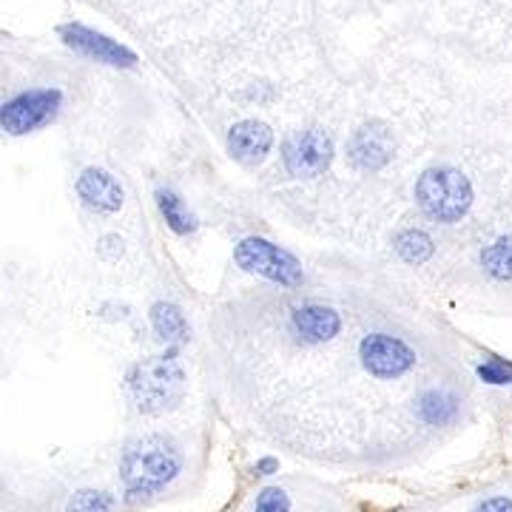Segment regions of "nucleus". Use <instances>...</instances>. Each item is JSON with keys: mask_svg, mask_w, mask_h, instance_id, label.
I'll list each match as a JSON object with an SVG mask.
<instances>
[{"mask_svg": "<svg viewBox=\"0 0 512 512\" xmlns=\"http://www.w3.org/2000/svg\"><path fill=\"white\" fill-rule=\"evenodd\" d=\"M180 456L160 439H143L128 447L120 461V481L128 501H143L148 495L163 493L180 476Z\"/></svg>", "mask_w": 512, "mask_h": 512, "instance_id": "f257e3e1", "label": "nucleus"}, {"mask_svg": "<svg viewBox=\"0 0 512 512\" xmlns=\"http://www.w3.org/2000/svg\"><path fill=\"white\" fill-rule=\"evenodd\" d=\"M237 262L245 271L259 274L262 279L274 282L279 288H288V291L302 288V282H305V271H302L299 259L288 254L285 248L274 245V242H265V239H245V242H239Z\"/></svg>", "mask_w": 512, "mask_h": 512, "instance_id": "f03ea898", "label": "nucleus"}, {"mask_svg": "<svg viewBox=\"0 0 512 512\" xmlns=\"http://www.w3.org/2000/svg\"><path fill=\"white\" fill-rule=\"evenodd\" d=\"M63 103V94L57 89H32L18 94L3 106V128L9 134H29L37 128L49 126L55 120L57 109Z\"/></svg>", "mask_w": 512, "mask_h": 512, "instance_id": "7ed1b4c3", "label": "nucleus"}, {"mask_svg": "<svg viewBox=\"0 0 512 512\" xmlns=\"http://www.w3.org/2000/svg\"><path fill=\"white\" fill-rule=\"evenodd\" d=\"M63 37H66V43L77 49L80 55L94 57L97 63H109V66H131V63H137V57L128 52L126 46H120V43H114L106 35H97L92 29H86V26H63Z\"/></svg>", "mask_w": 512, "mask_h": 512, "instance_id": "20e7f679", "label": "nucleus"}, {"mask_svg": "<svg viewBox=\"0 0 512 512\" xmlns=\"http://www.w3.org/2000/svg\"><path fill=\"white\" fill-rule=\"evenodd\" d=\"M274 146V131L259 120H242L228 131V151L239 163L251 165L262 160Z\"/></svg>", "mask_w": 512, "mask_h": 512, "instance_id": "39448f33", "label": "nucleus"}, {"mask_svg": "<svg viewBox=\"0 0 512 512\" xmlns=\"http://www.w3.org/2000/svg\"><path fill=\"white\" fill-rule=\"evenodd\" d=\"M77 194H80V200L97 211H117L123 205V185L103 168L83 171V177L77 180Z\"/></svg>", "mask_w": 512, "mask_h": 512, "instance_id": "423d86ee", "label": "nucleus"}, {"mask_svg": "<svg viewBox=\"0 0 512 512\" xmlns=\"http://www.w3.org/2000/svg\"><path fill=\"white\" fill-rule=\"evenodd\" d=\"M481 268L493 279L512 282V237H498L481 251Z\"/></svg>", "mask_w": 512, "mask_h": 512, "instance_id": "0eeeda50", "label": "nucleus"}, {"mask_svg": "<svg viewBox=\"0 0 512 512\" xmlns=\"http://www.w3.org/2000/svg\"><path fill=\"white\" fill-rule=\"evenodd\" d=\"M157 205H160V211H163L165 222L177 231V234H188V231H194V225L197 220L191 217V211H188V205H185L174 191H168V188H160L157 191Z\"/></svg>", "mask_w": 512, "mask_h": 512, "instance_id": "6e6552de", "label": "nucleus"}, {"mask_svg": "<svg viewBox=\"0 0 512 512\" xmlns=\"http://www.w3.org/2000/svg\"><path fill=\"white\" fill-rule=\"evenodd\" d=\"M117 501L109 493H100V490H83L72 498L69 512H114Z\"/></svg>", "mask_w": 512, "mask_h": 512, "instance_id": "1a4fd4ad", "label": "nucleus"}, {"mask_svg": "<svg viewBox=\"0 0 512 512\" xmlns=\"http://www.w3.org/2000/svg\"><path fill=\"white\" fill-rule=\"evenodd\" d=\"M254 512H291V501L282 490H262L256 498Z\"/></svg>", "mask_w": 512, "mask_h": 512, "instance_id": "9d476101", "label": "nucleus"}, {"mask_svg": "<svg viewBox=\"0 0 512 512\" xmlns=\"http://www.w3.org/2000/svg\"><path fill=\"white\" fill-rule=\"evenodd\" d=\"M481 379H487L490 384H507L512 382V367L493 362V365L481 367Z\"/></svg>", "mask_w": 512, "mask_h": 512, "instance_id": "9b49d317", "label": "nucleus"}, {"mask_svg": "<svg viewBox=\"0 0 512 512\" xmlns=\"http://www.w3.org/2000/svg\"><path fill=\"white\" fill-rule=\"evenodd\" d=\"M473 512H512V498H507V495H493V498L481 501Z\"/></svg>", "mask_w": 512, "mask_h": 512, "instance_id": "f8f14e48", "label": "nucleus"}]
</instances>
